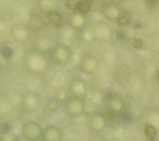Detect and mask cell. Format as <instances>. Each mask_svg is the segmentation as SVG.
Returning a JSON list of instances; mask_svg holds the SVG:
<instances>
[{
	"label": "cell",
	"mask_w": 159,
	"mask_h": 141,
	"mask_svg": "<svg viewBox=\"0 0 159 141\" xmlns=\"http://www.w3.org/2000/svg\"><path fill=\"white\" fill-rule=\"evenodd\" d=\"M62 106L65 109V112L71 119H75L80 115L86 114V105L84 99L77 97V96H68L63 100Z\"/></svg>",
	"instance_id": "6da1fadb"
},
{
	"label": "cell",
	"mask_w": 159,
	"mask_h": 141,
	"mask_svg": "<svg viewBox=\"0 0 159 141\" xmlns=\"http://www.w3.org/2000/svg\"><path fill=\"white\" fill-rule=\"evenodd\" d=\"M21 135L26 141H40L42 127L36 121H26L21 126Z\"/></svg>",
	"instance_id": "7a4b0ae2"
},
{
	"label": "cell",
	"mask_w": 159,
	"mask_h": 141,
	"mask_svg": "<svg viewBox=\"0 0 159 141\" xmlns=\"http://www.w3.org/2000/svg\"><path fill=\"white\" fill-rule=\"evenodd\" d=\"M88 126L91 129V131L96 132V134H101L106 130V127L108 126L104 116L102 115V112H93L92 115H89L88 117Z\"/></svg>",
	"instance_id": "3957f363"
},
{
	"label": "cell",
	"mask_w": 159,
	"mask_h": 141,
	"mask_svg": "<svg viewBox=\"0 0 159 141\" xmlns=\"http://www.w3.org/2000/svg\"><path fill=\"white\" fill-rule=\"evenodd\" d=\"M62 137H63V132L56 125H47L45 129H42V135H41L42 141H62Z\"/></svg>",
	"instance_id": "277c9868"
},
{
	"label": "cell",
	"mask_w": 159,
	"mask_h": 141,
	"mask_svg": "<svg viewBox=\"0 0 159 141\" xmlns=\"http://www.w3.org/2000/svg\"><path fill=\"white\" fill-rule=\"evenodd\" d=\"M40 106V100L36 94L34 92H27L22 97V107L27 112H35Z\"/></svg>",
	"instance_id": "5b68a950"
},
{
	"label": "cell",
	"mask_w": 159,
	"mask_h": 141,
	"mask_svg": "<svg viewBox=\"0 0 159 141\" xmlns=\"http://www.w3.org/2000/svg\"><path fill=\"white\" fill-rule=\"evenodd\" d=\"M98 65H99V62L93 55H86V56H83V59L81 61V70L83 72L91 75V74L96 72V70L98 69Z\"/></svg>",
	"instance_id": "8992f818"
},
{
	"label": "cell",
	"mask_w": 159,
	"mask_h": 141,
	"mask_svg": "<svg viewBox=\"0 0 159 141\" xmlns=\"http://www.w3.org/2000/svg\"><path fill=\"white\" fill-rule=\"evenodd\" d=\"M70 49L65 45H57L52 51V59L57 64H65L70 59Z\"/></svg>",
	"instance_id": "52a82bcc"
},
{
	"label": "cell",
	"mask_w": 159,
	"mask_h": 141,
	"mask_svg": "<svg viewBox=\"0 0 159 141\" xmlns=\"http://www.w3.org/2000/svg\"><path fill=\"white\" fill-rule=\"evenodd\" d=\"M70 94L71 96H77V97L83 99L86 95V84L81 79L73 80L70 85Z\"/></svg>",
	"instance_id": "ba28073f"
},
{
	"label": "cell",
	"mask_w": 159,
	"mask_h": 141,
	"mask_svg": "<svg viewBox=\"0 0 159 141\" xmlns=\"http://www.w3.org/2000/svg\"><path fill=\"white\" fill-rule=\"evenodd\" d=\"M106 101H107V107L111 109V110H113L116 114H120V112H123L125 110L124 101L120 97H118V96L112 95V96L107 97Z\"/></svg>",
	"instance_id": "9c48e42d"
},
{
	"label": "cell",
	"mask_w": 159,
	"mask_h": 141,
	"mask_svg": "<svg viewBox=\"0 0 159 141\" xmlns=\"http://www.w3.org/2000/svg\"><path fill=\"white\" fill-rule=\"evenodd\" d=\"M46 16H47L48 22L52 24V25L56 26V27H61V26L63 25V22H65L62 14H61L60 11H57V10H53V9L48 10L47 14H46Z\"/></svg>",
	"instance_id": "30bf717a"
},
{
	"label": "cell",
	"mask_w": 159,
	"mask_h": 141,
	"mask_svg": "<svg viewBox=\"0 0 159 141\" xmlns=\"http://www.w3.org/2000/svg\"><path fill=\"white\" fill-rule=\"evenodd\" d=\"M61 107H62V101L57 96L50 97L46 102V111L48 114H56V112L60 111Z\"/></svg>",
	"instance_id": "8fae6325"
},
{
	"label": "cell",
	"mask_w": 159,
	"mask_h": 141,
	"mask_svg": "<svg viewBox=\"0 0 159 141\" xmlns=\"http://www.w3.org/2000/svg\"><path fill=\"white\" fill-rule=\"evenodd\" d=\"M92 5H93L92 0H77L75 10L78 14H82L83 15V14H87L92 9Z\"/></svg>",
	"instance_id": "7c38bea8"
},
{
	"label": "cell",
	"mask_w": 159,
	"mask_h": 141,
	"mask_svg": "<svg viewBox=\"0 0 159 141\" xmlns=\"http://www.w3.org/2000/svg\"><path fill=\"white\" fill-rule=\"evenodd\" d=\"M143 132H144V136L149 140V141H154L157 135H158V130L154 125L152 124H145L144 125V129H143Z\"/></svg>",
	"instance_id": "4fadbf2b"
},
{
	"label": "cell",
	"mask_w": 159,
	"mask_h": 141,
	"mask_svg": "<svg viewBox=\"0 0 159 141\" xmlns=\"http://www.w3.org/2000/svg\"><path fill=\"white\" fill-rule=\"evenodd\" d=\"M130 20H132L130 14L127 12V11H120V12H118V15H117V17H116V21H117V24H118L119 26H127V25H129V24H130Z\"/></svg>",
	"instance_id": "5bb4252c"
},
{
	"label": "cell",
	"mask_w": 159,
	"mask_h": 141,
	"mask_svg": "<svg viewBox=\"0 0 159 141\" xmlns=\"http://www.w3.org/2000/svg\"><path fill=\"white\" fill-rule=\"evenodd\" d=\"M101 112H102V115L104 116V119H106V121H107L108 125L114 124V121L117 120V114H116L113 110L108 109V107H104V110H102Z\"/></svg>",
	"instance_id": "9a60e30c"
},
{
	"label": "cell",
	"mask_w": 159,
	"mask_h": 141,
	"mask_svg": "<svg viewBox=\"0 0 159 141\" xmlns=\"http://www.w3.org/2000/svg\"><path fill=\"white\" fill-rule=\"evenodd\" d=\"M0 52H1V55H2L5 59H10V57L12 56V50H11V47L7 46V45H2Z\"/></svg>",
	"instance_id": "2e32d148"
},
{
	"label": "cell",
	"mask_w": 159,
	"mask_h": 141,
	"mask_svg": "<svg viewBox=\"0 0 159 141\" xmlns=\"http://www.w3.org/2000/svg\"><path fill=\"white\" fill-rule=\"evenodd\" d=\"M132 45H133L134 49H142L143 45H144V42H143V40L140 37H134L133 41H132Z\"/></svg>",
	"instance_id": "e0dca14e"
},
{
	"label": "cell",
	"mask_w": 159,
	"mask_h": 141,
	"mask_svg": "<svg viewBox=\"0 0 159 141\" xmlns=\"http://www.w3.org/2000/svg\"><path fill=\"white\" fill-rule=\"evenodd\" d=\"M76 2H77V0H67V1H66V5H67L68 9L75 10V7H76Z\"/></svg>",
	"instance_id": "ac0fdd59"
},
{
	"label": "cell",
	"mask_w": 159,
	"mask_h": 141,
	"mask_svg": "<svg viewBox=\"0 0 159 141\" xmlns=\"http://www.w3.org/2000/svg\"><path fill=\"white\" fill-rule=\"evenodd\" d=\"M5 134H6V129H5V125L0 124V137H1V136H4Z\"/></svg>",
	"instance_id": "d6986e66"
},
{
	"label": "cell",
	"mask_w": 159,
	"mask_h": 141,
	"mask_svg": "<svg viewBox=\"0 0 159 141\" xmlns=\"http://www.w3.org/2000/svg\"><path fill=\"white\" fill-rule=\"evenodd\" d=\"M145 4L147 5H154L155 4V0H145Z\"/></svg>",
	"instance_id": "ffe728a7"
},
{
	"label": "cell",
	"mask_w": 159,
	"mask_h": 141,
	"mask_svg": "<svg viewBox=\"0 0 159 141\" xmlns=\"http://www.w3.org/2000/svg\"><path fill=\"white\" fill-rule=\"evenodd\" d=\"M158 80H159V72H158Z\"/></svg>",
	"instance_id": "44dd1931"
},
{
	"label": "cell",
	"mask_w": 159,
	"mask_h": 141,
	"mask_svg": "<svg viewBox=\"0 0 159 141\" xmlns=\"http://www.w3.org/2000/svg\"><path fill=\"white\" fill-rule=\"evenodd\" d=\"M0 141H2V140H1V139H0Z\"/></svg>",
	"instance_id": "7402d4cb"
}]
</instances>
